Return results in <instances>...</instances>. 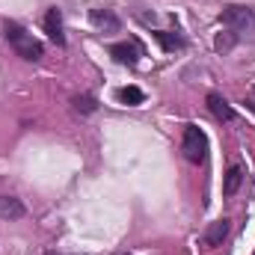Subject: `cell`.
I'll return each instance as SVG.
<instances>
[{
  "instance_id": "6da1fadb",
  "label": "cell",
  "mask_w": 255,
  "mask_h": 255,
  "mask_svg": "<svg viewBox=\"0 0 255 255\" xmlns=\"http://www.w3.org/2000/svg\"><path fill=\"white\" fill-rule=\"evenodd\" d=\"M3 36H6V42L12 45V51H15L21 60L36 63V60H42V57H45V45H42L39 39H33V33H27L21 24L6 21V24H3Z\"/></svg>"
},
{
  "instance_id": "7a4b0ae2",
  "label": "cell",
  "mask_w": 255,
  "mask_h": 255,
  "mask_svg": "<svg viewBox=\"0 0 255 255\" xmlns=\"http://www.w3.org/2000/svg\"><path fill=\"white\" fill-rule=\"evenodd\" d=\"M220 21H223L226 30H232V33H244V30L255 27V9L253 6H241V3H229V6H223Z\"/></svg>"
},
{
  "instance_id": "3957f363",
  "label": "cell",
  "mask_w": 255,
  "mask_h": 255,
  "mask_svg": "<svg viewBox=\"0 0 255 255\" xmlns=\"http://www.w3.org/2000/svg\"><path fill=\"white\" fill-rule=\"evenodd\" d=\"M181 151L190 163H205L208 157V133L199 125H187L184 128V139H181Z\"/></svg>"
},
{
  "instance_id": "277c9868",
  "label": "cell",
  "mask_w": 255,
  "mask_h": 255,
  "mask_svg": "<svg viewBox=\"0 0 255 255\" xmlns=\"http://www.w3.org/2000/svg\"><path fill=\"white\" fill-rule=\"evenodd\" d=\"M229 232H232V220H214L208 229H205V235H202V244L208 247V250H214V247H223V241L229 238Z\"/></svg>"
},
{
  "instance_id": "5b68a950",
  "label": "cell",
  "mask_w": 255,
  "mask_h": 255,
  "mask_svg": "<svg viewBox=\"0 0 255 255\" xmlns=\"http://www.w3.org/2000/svg\"><path fill=\"white\" fill-rule=\"evenodd\" d=\"M107 51H110V57H113L116 63H122V65H136L139 57H142V51H139L136 42H116V45H110Z\"/></svg>"
},
{
  "instance_id": "8992f818",
  "label": "cell",
  "mask_w": 255,
  "mask_h": 255,
  "mask_svg": "<svg viewBox=\"0 0 255 255\" xmlns=\"http://www.w3.org/2000/svg\"><path fill=\"white\" fill-rule=\"evenodd\" d=\"M89 21H92V27H98V30H104V33H116V30L122 27L119 15L110 12V9H89Z\"/></svg>"
},
{
  "instance_id": "52a82bcc",
  "label": "cell",
  "mask_w": 255,
  "mask_h": 255,
  "mask_svg": "<svg viewBox=\"0 0 255 255\" xmlns=\"http://www.w3.org/2000/svg\"><path fill=\"white\" fill-rule=\"evenodd\" d=\"M45 33H48V39H51V42H57V45H65L63 12H60L57 6H51V9H48V15H45Z\"/></svg>"
},
{
  "instance_id": "ba28073f",
  "label": "cell",
  "mask_w": 255,
  "mask_h": 255,
  "mask_svg": "<svg viewBox=\"0 0 255 255\" xmlns=\"http://www.w3.org/2000/svg\"><path fill=\"white\" fill-rule=\"evenodd\" d=\"M208 110H211L220 122H235V119H238L235 107H232V104H229L220 92H211V95H208Z\"/></svg>"
},
{
  "instance_id": "9c48e42d",
  "label": "cell",
  "mask_w": 255,
  "mask_h": 255,
  "mask_svg": "<svg viewBox=\"0 0 255 255\" xmlns=\"http://www.w3.org/2000/svg\"><path fill=\"white\" fill-rule=\"evenodd\" d=\"M151 36H154V39L160 42V48H163V51H169V54H172V51H184V48H187V39H184L178 30H154Z\"/></svg>"
},
{
  "instance_id": "30bf717a",
  "label": "cell",
  "mask_w": 255,
  "mask_h": 255,
  "mask_svg": "<svg viewBox=\"0 0 255 255\" xmlns=\"http://www.w3.org/2000/svg\"><path fill=\"white\" fill-rule=\"evenodd\" d=\"M27 214L24 202L15 196H0V220H21Z\"/></svg>"
},
{
  "instance_id": "8fae6325",
  "label": "cell",
  "mask_w": 255,
  "mask_h": 255,
  "mask_svg": "<svg viewBox=\"0 0 255 255\" xmlns=\"http://www.w3.org/2000/svg\"><path fill=\"white\" fill-rule=\"evenodd\" d=\"M241 184H244V166L241 163H232L229 166V172H226V181H223V196H235V193L241 190Z\"/></svg>"
},
{
  "instance_id": "7c38bea8",
  "label": "cell",
  "mask_w": 255,
  "mask_h": 255,
  "mask_svg": "<svg viewBox=\"0 0 255 255\" xmlns=\"http://www.w3.org/2000/svg\"><path fill=\"white\" fill-rule=\"evenodd\" d=\"M119 101L128 104V107H136V104L145 101V92H142L139 86H122V89H119Z\"/></svg>"
},
{
  "instance_id": "4fadbf2b",
  "label": "cell",
  "mask_w": 255,
  "mask_h": 255,
  "mask_svg": "<svg viewBox=\"0 0 255 255\" xmlns=\"http://www.w3.org/2000/svg\"><path fill=\"white\" fill-rule=\"evenodd\" d=\"M71 104H74V110H77V113H83V116H89V113H95V110H98V101H95L89 92L74 95V98H71Z\"/></svg>"
},
{
  "instance_id": "5bb4252c",
  "label": "cell",
  "mask_w": 255,
  "mask_h": 255,
  "mask_svg": "<svg viewBox=\"0 0 255 255\" xmlns=\"http://www.w3.org/2000/svg\"><path fill=\"white\" fill-rule=\"evenodd\" d=\"M238 45V33H232V30H226V33H220L217 39H214V48L220 51V54H226V51H232Z\"/></svg>"
},
{
  "instance_id": "9a60e30c",
  "label": "cell",
  "mask_w": 255,
  "mask_h": 255,
  "mask_svg": "<svg viewBox=\"0 0 255 255\" xmlns=\"http://www.w3.org/2000/svg\"><path fill=\"white\" fill-rule=\"evenodd\" d=\"M48 255H60V253H48Z\"/></svg>"
},
{
  "instance_id": "2e32d148",
  "label": "cell",
  "mask_w": 255,
  "mask_h": 255,
  "mask_svg": "<svg viewBox=\"0 0 255 255\" xmlns=\"http://www.w3.org/2000/svg\"><path fill=\"white\" fill-rule=\"evenodd\" d=\"M253 92H255V89H253Z\"/></svg>"
}]
</instances>
